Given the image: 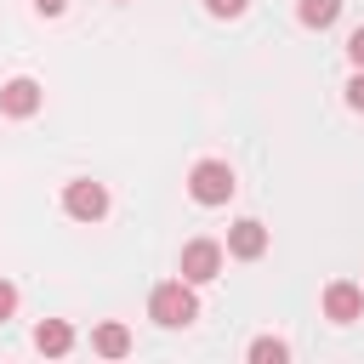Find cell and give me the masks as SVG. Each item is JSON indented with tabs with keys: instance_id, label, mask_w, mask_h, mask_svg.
Segmentation results:
<instances>
[{
	"instance_id": "15",
	"label": "cell",
	"mask_w": 364,
	"mask_h": 364,
	"mask_svg": "<svg viewBox=\"0 0 364 364\" xmlns=\"http://www.w3.org/2000/svg\"><path fill=\"white\" fill-rule=\"evenodd\" d=\"M11 313H17V290H11V284H6V279H0V324H6V318H11Z\"/></svg>"
},
{
	"instance_id": "10",
	"label": "cell",
	"mask_w": 364,
	"mask_h": 364,
	"mask_svg": "<svg viewBox=\"0 0 364 364\" xmlns=\"http://www.w3.org/2000/svg\"><path fill=\"white\" fill-rule=\"evenodd\" d=\"M296 17H301L307 28H330V23L341 17V0H296Z\"/></svg>"
},
{
	"instance_id": "1",
	"label": "cell",
	"mask_w": 364,
	"mask_h": 364,
	"mask_svg": "<svg viewBox=\"0 0 364 364\" xmlns=\"http://www.w3.org/2000/svg\"><path fill=\"white\" fill-rule=\"evenodd\" d=\"M148 318H154V324H165V330H182V324H193V318H199V301H193L188 279L154 284V296H148Z\"/></svg>"
},
{
	"instance_id": "7",
	"label": "cell",
	"mask_w": 364,
	"mask_h": 364,
	"mask_svg": "<svg viewBox=\"0 0 364 364\" xmlns=\"http://www.w3.org/2000/svg\"><path fill=\"white\" fill-rule=\"evenodd\" d=\"M228 250H233L239 262H256V256L267 250V228H262V222H250V216H245V222H233V233H228Z\"/></svg>"
},
{
	"instance_id": "16",
	"label": "cell",
	"mask_w": 364,
	"mask_h": 364,
	"mask_svg": "<svg viewBox=\"0 0 364 364\" xmlns=\"http://www.w3.org/2000/svg\"><path fill=\"white\" fill-rule=\"evenodd\" d=\"M34 6H40V11H46V17H57V11H63V6H68V0H34Z\"/></svg>"
},
{
	"instance_id": "9",
	"label": "cell",
	"mask_w": 364,
	"mask_h": 364,
	"mask_svg": "<svg viewBox=\"0 0 364 364\" xmlns=\"http://www.w3.org/2000/svg\"><path fill=\"white\" fill-rule=\"evenodd\" d=\"M91 347H97L102 358H125V353H131V330H125V324H97Z\"/></svg>"
},
{
	"instance_id": "6",
	"label": "cell",
	"mask_w": 364,
	"mask_h": 364,
	"mask_svg": "<svg viewBox=\"0 0 364 364\" xmlns=\"http://www.w3.org/2000/svg\"><path fill=\"white\" fill-rule=\"evenodd\" d=\"M0 108H6L11 119H28V114L40 108V85H34L28 74H17V80H6V85H0Z\"/></svg>"
},
{
	"instance_id": "4",
	"label": "cell",
	"mask_w": 364,
	"mask_h": 364,
	"mask_svg": "<svg viewBox=\"0 0 364 364\" xmlns=\"http://www.w3.org/2000/svg\"><path fill=\"white\" fill-rule=\"evenodd\" d=\"M216 267H222V245H216V239H193V245L182 250V279H188V284H210Z\"/></svg>"
},
{
	"instance_id": "11",
	"label": "cell",
	"mask_w": 364,
	"mask_h": 364,
	"mask_svg": "<svg viewBox=\"0 0 364 364\" xmlns=\"http://www.w3.org/2000/svg\"><path fill=\"white\" fill-rule=\"evenodd\" d=\"M250 358H256V364H284V358H290V347H284V341H273V336H262V341H250Z\"/></svg>"
},
{
	"instance_id": "12",
	"label": "cell",
	"mask_w": 364,
	"mask_h": 364,
	"mask_svg": "<svg viewBox=\"0 0 364 364\" xmlns=\"http://www.w3.org/2000/svg\"><path fill=\"white\" fill-rule=\"evenodd\" d=\"M205 6H210V17H239L250 0H205Z\"/></svg>"
},
{
	"instance_id": "2",
	"label": "cell",
	"mask_w": 364,
	"mask_h": 364,
	"mask_svg": "<svg viewBox=\"0 0 364 364\" xmlns=\"http://www.w3.org/2000/svg\"><path fill=\"white\" fill-rule=\"evenodd\" d=\"M188 193H193L199 205H228V199H233V171H228V159H199V165L188 171Z\"/></svg>"
},
{
	"instance_id": "13",
	"label": "cell",
	"mask_w": 364,
	"mask_h": 364,
	"mask_svg": "<svg viewBox=\"0 0 364 364\" xmlns=\"http://www.w3.org/2000/svg\"><path fill=\"white\" fill-rule=\"evenodd\" d=\"M347 57H353V68H364V28L347 34Z\"/></svg>"
},
{
	"instance_id": "5",
	"label": "cell",
	"mask_w": 364,
	"mask_h": 364,
	"mask_svg": "<svg viewBox=\"0 0 364 364\" xmlns=\"http://www.w3.org/2000/svg\"><path fill=\"white\" fill-rule=\"evenodd\" d=\"M364 313V290L358 284H347V279H336L330 290H324V318H336V324H353Z\"/></svg>"
},
{
	"instance_id": "14",
	"label": "cell",
	"mask_w": 364,
	"mask_h": 364,
	"mask_svg": "<svg viewBox=\"0 0 364 364\" xmlns=\"http://www.w3.org/2000/svg\"><path fill=\"white\" fill-rule=\"evenodd\" d=\"M347 102H353V108H358V114H364V68H358V74H353V80H347Z\"/></svg>"
},
{
	"instance_id": "8",
	"label": "cell",
	"mask_w": 364,
	"mask_h": 364,
	"mask_svg": "<svg viewBox=\"0 0 364 364\" xmlns=\"http://www.w3.org/2000/svg\"><path fill=\"white\" fill-rule=\"evenodd\" d=\"M34 347H40V353H51V358H63V353L74 347V330H68L63 318H46V324L34 330Z\"/></svg>"
},
{
	"instance_id": "3",
	"label": "cell",
	"mask_w": 364,
	"mask_h": 364,
	"mask_svg": "<svg viewBox=\"0 0 364 364\" xmlns=\"http://www.w3.org/2000/svg\"><path fill=\"white\" fill-rule=\"evenodd\" d=\"M63 210H68L74 222H97V216L108 210V188H102V182H91V176H80V182H68V188H63Z\"/></svg>"
}]
</instances>
